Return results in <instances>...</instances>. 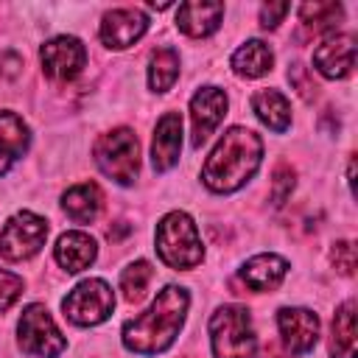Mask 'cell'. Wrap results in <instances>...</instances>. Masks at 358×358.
I'll use <instances>...</instances> for the list:
<instances>
[{"mask_svg":"<svg viewBox=\"0 0 358 358\" xmlns=\"http://www.w3.org/2000/svg\"><path fill=\"white\" fill-rule=\"evenodd\" d=\"M288 11H291L288 3H266V6H260V25L271 31V28H277L282 22V17Z\"/></svg>","mask_w":358,"mask_h":358,"instance_id":"30","label":"cell"},{"mask_svg":"<svg viewBox=\"0 0 358 358\" xmlns=\"http://www.w3.org/2000/svg\"><path fill=\"white\" fill-rule=\"evenodd\" d=\"M112 308H115V294L109 288L106 280H84L78 282L64 299H62V310L64 316L78 324V327H92V324H101L112 316Z\"/></svg>","mask_w":358,"mask_h":358,"instance_id":"7","label":"cell"},{"mask_svg":"<svg viewBox=\"0 0 358 358\" xmlns=\"http://www.w3.org/2000/svg\"><path fill=\"white\" fill-rule=\"evenodd\" d=\"M187 305H190L187 288L165 285L140 316H134L123 324V347L137 355L165 352L176 341V336L185 324Z\"/></svg>","mask_w":358,"mask_h":358,"instance_id":"1","label":"cell"},{"mask_svg":"<svg viewBox=\"0 0 358 358\" xmlns=\"http://www.w3.org/2000/svg\"><path fill=\"white\" fill-rule=\"evenodd\" d=\"M294 185H296L294 168L285 165V162H280V165L274 168V173H271V201H274V207H282V204L288 201Z\"/></svg>","mask_w":358,"mask_h":358,"instance_id":"26","label":"cell"},{"mask_svg":"<svg viewBox=\"0 0 358 358\" xmlns=\"http://www.w3.org/2000/svg\"><path fill=\"white\" fill-rule=\"evenodd\" d=\"M179 78V53L173 48H157L148 59V87L154 92H168Z\"/></svg>","mask_w":358,"mask_h":358,"instance_id":"23","label":"cell"},{"mask_svg":"<svg viewBox=\"0 0 358 358\" xmlns=\"http://www.w3.org/2000/svg\"><path fill=\"white\" fill-rule=\"evenodd\" d=\"M277 330L291 355H308L319 341V316L308 308H280Z\"/></svg>","mask_w":358,"mask_h":358,"instance_id":"10","label":"cell"},{"mask_svg":"<svg viewBox=\"0 0 358 358\" xmlns=\"http://www.w3.org/2000/svg\"><path fill=\"white\" fill-rule=\"evenodd\" d=\"M210 347L215 358H252L257 336L243 305H221L210 316Z\"/></svg>","mask_w":358,"mask_h":358,"instance_id":"4","label":"cell"},{"mask_svg":"<svg viewBox=\"0 0 358 358\" xmlns=\"http://www.w3.org/2000/svg\"><path fill=\"white\" fill-rule=\"evenodd\" d=\"M39 62L48 78L53 81H73L87 64V48L76 36H53L42 45Z\"/></svg>","mask_w":358,"mask_h":358,"instance_id":"9","label":"cell"},{"mask_svg":"<svg viewBox=\"0 0 358 358\" xmlns=\"http://www.w3.org/2000/svg\"><path fill=\"white\" fill-rule=\"evenodd\" d=\"M330 355L333 358H355V299L338 305L333 316V336H330Z\"/></svg>","mask_w":358,"mask_h":358,"instance_id":"22","label":"cell"},{"mask_svg":"<svg viewBox=\"0 0 358 358\" xmlns=\"http://www.w3.org/2000/svg\"><path fill=\"white\" fill-rule=\"evenodd\" d=\"M344 17L341 3H302L299 6V20L310 34H330L338 28Z\"/></svg>","mask_w":358,"mask_h":358,"instance_id":"24","label":"cell"},{"mask_svg":"<svg viewBox=\"0 0 358 358\" xmlns=\"http://www.w3.org/2000/svg\"><path fill=\"white\" fill-rule=\"evenodd\" d=\"M313 67L324 78H347L355 67V39L350 34L327 36L313 50Z\"/></svg>","mask_w":358,"mask_h":358,"instance_id":"13","label":"cell"},{"mask_svg":"<svg viewBox=\"0 0 358 358\" xmlns=\"http://www.w3.org/2000/svg\"><path fill=\"white\" fill-rule=\"evenodd\" d=\"M148 31V17L140 8H112L103 14L98 36L109 50H126L131 48L143 34Z\"/></svg>","mask_w":358,"mask_h":358,"instance_id":"11","label":"cell"},{"mask_svg":"<svg viewBox=\"0 0 358 358\" xmlns=\"http://www.w3.org/2000/svg\"><path fill=\"white\" fill-rule=\"evenodd\" d=\"M252 109H255L257 120L277 134H282L291 126V103L277 90H257L252 95Z\"/></svg>","mask_w":358,"mask_h":358,"instance_id":"20","label":"cell"},{"mask_svg":"<svg viewBox=\"0 0 358 358\" xmlns=\"http://www.w3.org/2000/svg\"><path fill=\"white\" fill-rule=\"evenodd\" d=\"M285 271H288V263L280 257V255H255L243 263L241 268V280L246 288L263 294V291H274L282 280H285Z\"/></svg>","mask_w":358,"mask_h":358,"instance_id":"17","label":"cell"},{"mask_svg":"<svg viewBox=\"0 0 358 358\" xmlns=\"http://www.w3.org/2000/svg\"><path fill=\"white\" fill-rule=\"evenodd\" d=\"M221 17H224V3H199V0H190V3H182L179 6L176 25H179L182 34H187L193 39H201V36H210V34L218 31Z\"/></svg>","mask_w":358,"mask_h":358,"instance_id":"16","label":"cell"},{"mask_svg":"<svg viewBox=\"0 0 358 358\" xmlns=\"http://www.w3.org/2000/svg\"><path fill=\"white\" fill-rule=\"evenodd\" d=\"M182 151V117L179 112H165L157 120L154 140H151V165L157 173L171 171L179 162Z\"/></svg>","mask_w":358,"mask_h":358,"instance_id":"14","label":"cell"},{"mask_svg":"<svg viewBox=\"0 0 358 358\" xmlns=\"http://www.w3.org/2000/svg\"><path fill=\"white\" fill-rule=\"evenodd\" d=\"M92 157L103 176L117 185H134L140 173V143L131 129L120 126L101 134L92 145Z\"/></svg>","mask_w":358,"mask_h":358,"instance_id":"5","label":"cell"},{"mask_svg":"<svg viewBox=\"0 0 358 358\" xmlns=\"http://www.w3.org/2000/svg\"><path fill=\"white\" fill-rule=\"evenodd\" d=\"M20 294H22V277L0 268V310L11 308Z\"/></svg>","mask_w":358,"mask_h":358,"instance_id":"28","label":"cell"},{"mask_svg":"<svg viewBox=\"0 0 358 358\" xmlns=\"http://www.w3.org/2000/svg\"><path fill=\"white\" fill-rule=\"evenodd\" d=\"M263 358H285V355H282V352H280L274 344H268V347L263 350Z\"/></svg>","mask_w":358,"mask_h":358,"instance_id":"31","label":"cell"},{"mask_svg":"<svg viewBox=\"0 0 358 358\" xmlns=\"http://www.w3.org/2000/svg\"><path fill=\"white\" fill-rule=\"evenodd\" d=\"M151 277H154V268H151L148 260H134V263H129V266L123 268V274H120V291H123V296H126L129 302L143 299L145 291H148Z\"/></svg>","mask_w":358,"mask_h":358,"instance_id":"25","label":"cell"},{"mask_svg":"<svg viewBox=\"0 0 358 358\" xmlns=\"http://www.w3.org/2000/svg\"><path fill=\"white\" fill-rule=\"evenodd\" d=\"M17 338H20L22 352L36 355V358H59L67 347L53 316L39 302H31L22 308V316L17 322Z\"/></svg>","mask_w":358,"mask_h":358,"instance_id":"6","label":"cell"},{"mask_svg":"<svg viewBox=\"0 0 358 358\" xmlns=\"http://www.w3.org/2000/svg\"><path fill=\"white\" fill-rule=\"evenodd\" d=\"M101 204H103V196H101V187L95 182H81V185H73L70 190H64L62 196V207L64 213L76 221V224H90L98 218L101 213Z\"/></svg>","mask_w":358,"mask_h":358,"instance_id":"19","label":"cell"},{"mask_svg":"<svg viewBox=\"0 0 358 358\" xmlns=\"http://www.w3.org/2000/svg\"><path fill=\"white\" fill-rule=\"evenodd\" d=\"M31 134L28 126L17 112H0V176L8 173V168L28 151Z\"/></svg>","mask_w":358,"mask_h":358,"instance_id":"18","label":"cell"},{"mask_svg":"<svg viewBox=\"0 0 358 358\" xmlns=\"http://www.w3.org/2000/svg\"><path fill=\"white\" fill-rule=\"evenodd\" d=\"M288 81L296 87V92L305 98V101H310V98H316V81L308 76V67H302V64H291V70H288Z\"/></svg>","mask_w":358,"mask_h":358,"instance_id":"29","label":"cell"},{"mask_svg":"<svg viewBox=\"0 0 358 358\" xmlns=\"http://www.w3.org/2000/svg\"><path fill=\"white\" fill-rule=\"evenodd\" d=\"M227 115V92L221 87H201L190 98V120H193V148H201L207 137L218 129Z\"/></svg>","mask_w":358,"mask_h":358,"instance_id":"12","label":"cell"},{"mask_svg":"<svg viewBox=\"0 0 358 358\" xmlns=\"http://www.w3.org/2000/svg\"><path fill=\"white\" fill-rule=\"evenodd\" d=\"M53 257L56 263L67 271V274H78L84 268H90L98 257V243L81 232V229H73V232H64L59 235L56 246H53Z\"/></svg>","mask_w":358,"mask_h":358,"instance_id":"15","label":"cell"},{"mask_svg":"<svg viewBox=\"0 0 358 358\" xmlns=\"http://www.w3.org/2000/svg\"><path fill=\"white\" fill-rule=\"evenodd\" d=\"M157 255L171 268H196L204 260V246L193 218L182 210H173L157 224Z\"/></svg>","mask_w":358,"mask_h":358,"instance_id":"3","label":"cell"},{"mask_svg":"<svg viewBox=\"0 0 358 358\" xmlns=\"http://www.w3.org/2000/svg\"><path fill=\"white\" fill-rule=\"evenodd\" d=\"M260 159L263 140L246 126H232L204 159L201 179L213 193H235L257 173Z\"/></svg>","mask_w":358,"mask_h":358,"instance_id":"2","label":"cell"},{"mask_svg":"<svg viewBox=\"0 0 358 358\" xmlns=\"http://www.w3.org/2000/svg\"><path fill=\"white\" fill-rule=\"evenodd\" d=\"M48 241V221L36 213H17L0 229V257L3 260H28Z\"/></svg>","mask_w":358,"mask_h":358,"instance_id":"8","label":"cell"},{"mask_svg":"<svg viewBox=\"0 0 358 358\" xmlns=\"http://www.w3.org/2000/svg\"><path fill=\"white\" fill-rule=\"evenodd\" d=\"M330 260L336 266V271H341L344 277L355 274V246L352 241H336L330 249Z\"/></svg>","mask_w":358,"mask_h":358,"instance_id":"27","label":"cell"},{"mask_svg":"<svg viewBox=\"0 0 358 358\" xmlns=\"http://www.w3.org/2000/svg\"><path fill=\"white\" fill-rule=\"evenodd\" d=\"M229 64H232V70H235L241 78H260V76H266V73L271 70L274 53H271V48H268L263 39H249V42H243V45L232 53Z\"/></svg>","mask_w":358,"mask_h":358,"instance_id":"21","label":"cell"}]
</instances>
